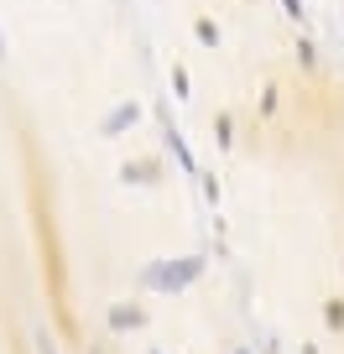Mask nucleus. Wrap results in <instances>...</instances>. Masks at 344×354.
<instances>
[{"mask_svg": "<svg viewBox=\"0 0 344 354\" xmlns=\"http://www.w3.org/2000/svg\"><path fill=\"white\" fill-rule=\"evenodd\" d=\"M188 277H199V261H183V266H156V271H152V287H183Z\"/></svg>", "mask_w": 344, "mask_h": 354, "instance_id": "nucleus-1", "label": "nucleus"}, {"mask_svg": "<svg viewBox=\"0 0 344 354\" xmlns=\"http://www.w3.org/2000/svg\"><path fill=\"white\" fill-rule=\"evenodd\" d=\"M0 53H6V47H0Z\"/></svg>", "mask_w": 344, "mask_h": 354, "instance_id": "nucleus-2", "label": "nucleus"}]
</instances>
